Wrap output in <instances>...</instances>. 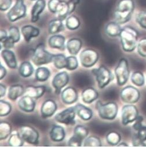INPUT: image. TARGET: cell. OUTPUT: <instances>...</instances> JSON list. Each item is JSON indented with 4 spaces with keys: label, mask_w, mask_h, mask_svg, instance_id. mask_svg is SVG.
I'll return each instance as SVG.
<instances>
[{
    "label": "cell",
    "mask_w": 146,
    "mask_h": 147,
    "mask_svg": "<svg viewBox=\"0 0 146 147\" xmlns=\"http://www.w3.org/2000/svg\"><path fill=\"white\" fill-rule=\"evenodd\" d=\"M135 9L133 0H120L114 12L115 22L119 24H124L131 18Z\"/></svg>",
    "instance_id": "cell-1"
},
{
    "label": "cell",
    "mask_w": 146,
    "mask_h": 147,
    "mask_svg": "<svg viewBox=\"0 0 146 147\" xmlns=\"http://www.w3.org/2000/svg\"><path fill=\"white\" fill-rule=\"evenodd\" d=\"M137 31L131 27L126 26L122 29L119 37L123 50L126 52H132L136 48L138 40Z\"/></svg>",
    "instance_id": "cell-2"
},
{
    "label": "cell",
    "mask_w": 146,
    "mask_h": 147,
    "mask_svg": "<svg viewBox=\"0 0 146 147\" xmlns=\"http://www.w3.org/2000/svg\"><path fill=\"white\" fill-rule=\"evenodd\" d=\"M54 55L45 50L43 43L38 44L31 54V60L37 66H40L50 63L53 61Z\"/></svg>",
    "instance_id": "cell-3"
},
{
    "label": "cell",
    "mask_w": 146,
    "mask_h": 147,
    "mask_svg": "<svg viewBox=\"0 0 146 147\" xmlns=\"http://www.w3.org/2000/svg\"><path fill=\"white\" fill-rule=\"evenodd\" d=\"M100 117L103 119L113 120L115 118L118 113V106L114 102H108L105 104L98 101L96 104Z\"/></svg>",
    "instance_id": "cell-4"
},
{
    "label": "cell",
    "mask_w": 146,
    "mask_h": 147,
    "mask_svg": "<svg viewBox=\"0 0 146 147\" xmlns=\"http://www.w3.org/2000/svg\"><path fill=\"white\" fill-rule=\"evenodd\" d=\"M115 74L118 86H122L127 83L129 77V70L128 62L125 58L119 60L115 69Z\"/></svg>",
    "instance_id": "cell-5"
},
{
    "label": "cell",
    "mask_w": 146,
    "mask_h": 147,
    "mask_svg": "<svg viewBox=\"0 0 146 147\" xmlns=\"http://www.w3.org/2000/svg\"><path fill=\"white\" fill-rule=\"evenodd\" d=\"M92 73L95 76L99 88H103L114 79L113 73L104 66H101L98 69L92 70Z\"/></svg>",
    "instance_id": "cell-6"
},
{
    "label": "cell",
    "mask_w": 146,
    "mask_h": 147,
    "mask_svg": "<svg viewBox=\"0 0 146 147\" xmlns=\"http://www.w3.org/2000/svg\"><path fill=\"white\" fill-rule=\"evenodd\" d=\"M22 139L27 142L37 145L39 143V133L33 127L24 125L21 126L18 132Z\"/></svg>",
    "instance_id": "cell-7"
},
{
    "label": "cell",
    "mask_w": 146,
    "mask_h": 147,
    "mask_svg": "<svg viewBox=\"0 0 146 147\" xmlns=\"http://www.w3.org/2000/svg\"><path fill=\"white\" fill-rule=\"evenodd\" d=\"M26 7L23 0H16L13 7L8 12L7 17L10 22H13L26 15Z\"/></svg>",
    "instance_id": "cell-8"
},
{
    "label": "cell",
    "mask_w": 146,
    "mask_h": 147,
    "mask_svg": "<svg viewBox=\"0 0 146 147\" xmlns=\"http://www.w3.org/2000/svg\"><path fill=\"white\" fill-rule=\"evenodd\" d=\"M120 96L123 102L132 104L137 102L139 100L140 94L136 88L128 86L122 90Z\"/></svg>",
    "instance_id": "cell-9"
},
{
    "label": "cell",
    "mask_w": 146,
    "mask_h": 147,
    "mask_svg": "<svg viewBox=\"0 0 146 147\" xmlns=\"http://www.w3.org/2000/svg\"><path fill=\"white\" fill-rule=\"evenodd\" d=\"M138 116L139 112L135 105H127L122 109V123L125 126L135 121Z\"/></svg>",
    "instance_id": "cell-10"
},
{
    "label": "cell",
    "mask_w": 146,
    "mask_h": 147,
    "mask_svg": "<svg viewBox=\"0 0 146 147\" xmlns=\"http://www.w3.org/2000/svg\"><path fill=\"white\" fill-rule=\"evenodd\" d=\"M99 59V54L92 49H86L80 54V61L85 67L93 66Z\"/></svg>",
    "instance_id": "cell-11"
},
{
    "label": "cell",
    "mask_w": 146,
    "mask_h": 147,
    "mask_svg": "<svg viewBox=\"0 0 146 147\" xmlns=\"http://www.w3.org/2000/svg\"><path fill=\"white\" fill-rule=\"evenodd\" d=\"M76 113L75 107H70L58 113L55 116V120L61 123L73 125L75 123Z\"/></svg>",
    "instance_id": "cell-12"
},
{
    "label": "cell",
    "mask_w": 146,
    "mask_h": 147,
    "mask_svg": "<svg viewBox=\"0 0 146 147\" xmlns=\"http://www.w3.org/2000/svg\"><path fill=\"white\" fill-rule=\"evenodd\" d=\"M69 81V76L66 71L58 73L52 81V86L55 88V92L59 94L62 89L67 85Z\"/></svg>",
    "instance_id": "cell-13"
},
{
    "label": "cell",
    "mask_w": 146,
    "mask_h": 147,
    "mask_svg": "<svg viewBox=\"0 0 146 147\" xmlns=\"http://www.w3.org/2000/svg\"><path fill=\"white\" fill-rule=\"evenodd\" d=\"M57 110V105L56 102L52 100L45 101L41 109V116L43 118H48L52 116Z\"/></svg>",
    "instance_id": "cell-14"
},
{
    "label": "cell",
    "mask_w": 146,
    "mask_h": 147,
    "mask_svg": "<svg viewBox=\"0 0 146 147\" xmlns=\"http://www.w3.org/2000/svg\"><path fill=\"white\" fill-rule=\"evenodd\" d=\"M62 99L64 104H73L78 99V93L73 87H67L62 92Z\"/></svg>",
    "instance_id": "cell-15"
},
{
    "label": "cell",
    "mask_w": 146,
    "mask_h": 147,
    "mask_svg": "<svg viewBox=\"0 0 146 147\" xmlns=\"http://www.w3.org/2000/svg\"><path fill=\"white\" fill-rule=\"evenodd\" d=\"M33 99L34 98H33L28 95H24L18 102L19 108L26 112H31L34 111L35 103Z\"/></svg>",
    "instance_id": "cell-16"
},
{
    "label": "cell",
    "mask_w": 146,
    "mask_h": 147,
    "mask_svg": "<svg viewBox=\"0 0 146 147\" xmlns=\"http://www.w3.org/2000/svg\"><path fill=\"white\" fill-rule=\"evenodd\" d=\"M46 7L45 0H37L31 9V19L33 23L37 22L39 19L40 15L42 13Z\"/></svg>",
    "instance_id": "cell-17"
},
{
    "label": "cell",
    "mask_w": 146,
    "mask_h": 147,
    "mask_svg": "<svg viewBox=\"0 0 146 147\" xmlns=\"http://www.w3.org/2000/svg\"><path fill=\"white\" fill-rule=\"evenodd\" d=\"M46 88L44 86H29L27 87L24 90V94L28 95L33 98H39L41 97L45 93Z\"/></svg>",
    "instance_id": "cell-18"
},
{
    "label": "cell",
    "mask_w": 146,
    "mask_h": 147,
    "mask_svg": "<svg viewBox=\"0 0 146 147\" xmlns=\"http://www.w3.org/2000/svg\"><path fill=\"white\" fill-rule=\"evenodd\" d=\"M21 33L27 42H30L31 39L38 37L40 34V30L31 25H26L21 28Z\"/></svg>",
    "instance_id": "cell-19"
},
{
    "label": "cell",
    "mask_w": 146,
    "mask_h": 147,
    "mask_svg": "<svg viewBox=\"0 0 146 147\" xmlns=\"http://www.w3.org/2000/svg\"><path fill=\"white\" fill-rule=\"evenodd\" d=\"M82 47V41L77 38H72L69 40L66 47L69 53L72 55H76L80 51Z\"/></svg>",
    "instance_id": "cell-20"
},
{
    "label": "cell",
    "mask_w": 146,
    "mask_h": 147,
    "mask_svg": "<svg viewBox=\"0 0 146 147\" xmlns=\"http://www.w3.org/2000/svg\"><path fill=\"white\" fill-rule=\"evenodd\" d=\"M1 56L5 61L7 66L11 69H16L17 67V61L13 52L5 49L1 53Z\"/></svg>",
    "instance_id": "cell-21"
},
{
    "label": "cell",
    "mask_w": 146,
    "mask_h": 147,
    "mask_svg": "<svg viewBox=\"0 0 146 147\" xmlns=\"http://www.w3.org/2000/svg\"><path fill=\"white\" fill-rule=\"evenodd\" d=\"M99 97V93L93 88L89 87L84 90L82 93V98L84 102L90 104Z\"/></svg>",
    "instance_id": "cell-22"
},
{
    "label": "cell",
    "mask_w": 146,
    "mask_h": 147,
    "mask_svg": "<svg viewBox=\"0 0 146 147\" xmlns=\"http://www.w3.org/2000/svg\"><path fill=\"white\" fill-rule=\"evenodd\" d=\"M48 43L51 48L64 50L65 48V38L61 35H54L49 39Z\"/></svg>",
    "instance_id": "cell-23"
},
{
    "label": "cell",
    "mask_w": 146,
    "mask_h": 147,
    "mask_svg": "<svg viewBox=\"0 0 146 147\" xmlns=\"http://www.w3.org/2000/svg\"><path fill=\"white\" fill-rule=\"evenodd\" d=\"M66 136L64 129L58 125H54L50 132L51 139L54 142H60L64 139Z\"/></svg>",
    "instance_id": "cell-24"
},
{
    "label": "cell",
    "mask_w": 146,
    "mask_h": 147,
    "mask_svg": "<svg viewBox=\"0 0 146 147\" xmlns=\"http://www.w3.org/2000/svg\"><path fill=\"white\" fill-rule=\"evenodd\" d=\"M75 109L78 116L82 120H89L92 117L93 113L91 109L81 104H78L75 107Z\"/></svg>",
    "instance_id": "cell-25"
},
{
    "label": "cell",
    "mask_w": 146,
    "mask_h": 147,
    "mask_svg": "<svg viewBox=\"0 0 146 147\" xmlns=\"http://www.w3.org/2000/svg\"><path fill=\"white\" fill-rule=\"evenodd\" d=\"M63 30L64 25L63 20L59 18L52 19L49 23L48 30L50 34H55L63 31Z\"/></svg>",
    "instance_id": "cell-26"
},
{
    "label": "cell",
    "mask_w": 146,
    "mask_h": 147,
    "mask_svg": "<svg viewBox=\"0 0 146 147\" xmlns=\"http://www.w3.org/2000/svg\"><path fill=\"white\" fill-rule=\"evenodd\" d=\"M120 24L116 22H112L108 23L105 28L106 33L111 37L119 36L122 29L119 25Z\"/></svg>",
    "instance_id": "cell-27"
},
{
    "label": "cell",
    "mask_w": 146,
    "mask_h": 147,
    "mask_svg": "<svg viewBox=\"0 0 146 147\" xmlns=\"http://www.w3.org/2000/svg\"><path fill=\"white\" fill-rule=\"evenodd\" d=\"M24 89L21 85L16 84L12 86L8 91V98L12 100H16L17 98L21 96L24 93Z\"/></svg>",
    "instance_id": "cell-28"
},
{
    "label": "cell",
    "mask_w": 146,
    "mask_h": 147,
    "mask_svg": "<svg viewBox=\"0 0 146 147\" xmlns=\"http://www.w3.org/2000/svg\"><path fill=\"white\" fill-rule=\"evenodd\" d=\"M20 75L23 78H28L31 76L34 72V68L29 62H23L19 69Z\"/></svg>",
    "instance_id": "cell-29"
},
{
    "label": "cell",
    "mask_w": 146,
    "mask_h": 147,
    "mask_svg": "<svg viewBox=\"0 0 146 147\" xmlns=\"http://www.w3.org/2000/svg\"><path fill=\"white\" fill-rule=\"evenodd\" d=\"M56 14H58V18L62 20H64L67 18V16L69 15L67 3L61 0L57 9Z\"/></svg>",
    "instance_id": "cell-30"
},
{
    "label": "cell",
    "mask_w": 146,
    "mask_h": 147,
    "mask_svg": "<svg viewBox=\"0 0 146 147\" xmlns=\"http://www.w3.org/2000/svg\"><path fill=\"white\" fill-rule=\"evenodd\" d=\"M80 20L78 17L75 15H71L66 19V26L71 30L77 29L80 26Z\"/></svg>",
    "instance_id": "cell-31"
},
{
    "label": "cell",
    "mask_w": 146,
    "mask_h": 147,
    "mask_svg": "<svg viewBox=\"0 0 146 147\" xmlns=\"http://www.w3.org/2000/svg\"><path fill=\"white\" fill-rule=\"evenodd\" d=\"M50 76V71L45 67H38L35 71V78L38 81L45 82Z\"/></svg>",
    "instance_id": "cell-32"
},
{
    "label": "cell",
    "mask_w": 146,
    "mask_h": 147,
    "mask_svg": "<svg viewBox=\"0 0 146 147\" xmlns=\"http://www.w3.org/2000/svg\"><path fill=\"white\" fill-rule=\"evenodd\" d=\"M52 62H54L55 66L59 69L67 67V57L63 54L54 55Z\"/></svg>",
    "instance_id": "cell-33"
},
{
    "label": "cell",
    "mask_w": 146,
    "mask_h": 147,
    "mask_svg": "<svg viewBox=\"0 0 146 147\" xmlns=\"http://www.w3.org/2000/svg\"><path fill=\"white\" fill-rule=\"evenodd\" d=\"M12 127L11 125L6 121H2L0 124V139L1 140L7 138L11 133Z\"/></svg>",
    "instance_id": "cell-34"
},
{
    "label": "cell",
    "mask_w": 146,
    "mask_h": 147,
    "mask_svg": "<svg viewBox=\"0 0 146 147\" xmlns=\"http://www.w3.org/2000/svg\"><path fill=\"white\" fill-rule=\"evenodd\" d=\"M131 81L136 86L139 87L143 86L144 84V76L143 73L140 71H136L133 73L131 76Z\"/></svg>",
    "instance_id": "cell-35"
},
{
    "label": "cell",
    "mask_w": 146,
    "mask_h": 147,
    "mask_svg": "<svg viewBox=\"0 0 146 147\" xmlns=\"http://www.w3.org/2000/svg\"><path fill=\"white\" fill-rule=\"evenodd\" d=\"M121 140L120 134L115 131H111L108 133L106 136L107 142L111 145H117L119 144Z\"/></svg>",
    "instance_id": "cell-36"
},
{
    "label": "cell",
    "mask_w": 146,
    "mask_h": 147,
    "mask_svg": "<svg viewBox=\"0 0 146 147\" xmlns=\"http://www.w3.org/2000/svg\"><path fill=\"white\" fill-rule=\"evenodd\" d=\"M8 142L11 146H21L23 145L24 140L20 136L19 133H15L11 135Z\"/></svg>",
    "instance_id": "cell-37"
},
{
    "label": "cell",
    "mask_w": 146,
    "mask_h": 147,
    "mask_svg": "<svg viewBox=\"0 0 146 147\" xmlns=\"http://www.w3.org/2000/svg\"><path fill=\"white\" fill-rule=\"evenodd\" d=\"M84 146H101L102 143L100 140L96 136H90L84 141Z\"/></svg>",
    "instance_id": "cell-38"
},
{
    "label": "cell",
    "mask_w": 146,
    "mask_h": 147,
    "mask_svg": "<svg viewBox=\"0 0 146 147\" xmlns=\"http://www.w3.org/2000/svg\"><path fill=\"white\" fill-rule=\"evenodd\" d=\"M89 131L88 129L83 126L78 125L74 129V135L82 140L87 137Z\"/></svg>",
    "instance_id": "cell-39"
},
{
    "label": "cell",
    "mask_w": 146,
    "mask_h": 147,
    "mask_svg": "<svg viewBox=\"0 0 146 147\" xmlns=\"http://www.w3.org/2000/svg\"><path fill=\"white\" fill-rule=\"evenodd\" d=\"M12 107L11 104L3 100L0 101V116H5L11 112Z\"/></svg>",
    "instance_id": "cell-40"
},
{
    "label": "cell",
    "mask_w": 146,
    "mask_h": 147,
    "mask_svg": "<svg viewBox=\"0 0 146 147\" xmlns=\"http://www.w3.org/2000/svg\"><path fill=\"white\" fill-rule=\"evenodd\" d=\"M8 37L15 42H18L20 39V32L16 26H11L9 29Z\"/></svg>",
    "instance_id": "cell-41"
},
{
    "label": "cell",
    "mask_w": 146,
    "mask_h": 147,
    "mask_svg": "<svg viewBox=\"0 0 146 147\" xmlns=\"http://www.w3.org/2000/svg\"><path fill=\"white\" fill-rule=\"evenodd\" d=\"M67 67L68 70H75L77 68L78 63L77 59L74 57V56H70L67 57Z\"/></svg>",
    "instance_id": "cell-42"
},
{
    "label": "cell",
    "mask_w": 146,
    "mask_h": 147,
    "mask_svg": "<svg viewBox=\"0 0 146 147\" xmlns=\"http://www.w3.org/2000/svg\"><path fill=\"white\" fill-rule=\"evenodd\" d=\"M137 53L143 57H146V38L140 40L137 44Z\"/></svg>",
    "instance_id": "cell-43"
},
{
    "label": "cell",
    "mask_w": 146,
    "mask_h": 147,
    "mask_svg": "<svg viewBox=\"0 0 146 147\" xmlns=\"http://www.w3.org/2000/svg\"><path fill=\"white\" fill-rule=\"evenodd\" d=\"M136 20L141 28L146 29V11L139 12L136 16Z\"/></svg>",
    "instance_id": "cell-44"
},
{
    "label": "cell",
    "mask_w": 146,
    "mask_h": 147,
    "mask_svg": "<svg viewBox=\"0 0 146 147\" xmlns=\"http://www.w3.org/2000/svg\"><path fill=\"white\" fill-rule=\"evenodd\" d=\"M61 0H50L48 3V9L53 13H56L57 9Z\"/></svg>",
    "instance_id": "cell-45"
},
{
    "label": "cell",
    "mask_w": 146,
    "mask_h": 147,
    "mask_svg": "<svg viewBox=\"0 0 146 147\" xmlns=\"http://www.w3.org/2000/svg\"><path fill=\"white\" fill-rule=\"evenodd\" d=\"M0 42H1V48L2 47H3L5 49H8V50H9V49H10V48H13L14 47L15 43L8 36L4 40H0Z\"/></svg>",
    "instance_id": "cell-46"
},
{
    "label": "cell",
    "mask_w": 146,
    "mask_h": 147,
    "mask_svg": "<svg viewBox=\"0 0 146 147\" xmlns=\"http://www.w3.org/2000/svg\"><path fill=\"white\" fill-rule=\"evenodd\" d=\"M83 140L74 134L68 141V145L70 146H81Z\"/></svg>",
    "instance_id": "cell-47"
},
{
    "label": "cell",
    "mask_w": 146,
    "mask_h": 147,
    "mask_svg": "<svg viewBox=\"0 0 146 147\" xmlns=\"http://www.w3.org/2000/svg\"><path fill=\"white\" fill-rule=\"evenodd\" d=\"M80 3V0H69L67 2L69 15L72 13L76 9V6Z\"/></svg>",
    "instance_id": "cell-48"
},
{
    "label": "cell",
    "mask_w": 146,
    "mask_h": 147,
    "mask_svg": "<svg viewBox=\"0 0 146 147\" xmlns=\"http://www.w3.org/2000/svg\"><path fill=\"white\" fill-rule=\"evenodd\" d=\"M12 0H0V9L2 11L8 10L11 6Z\"/></svg>",
    "instance_id": "cell-49"
},
{
    "label": "cell",
    "mask_w": 146,
    "mask_h": 147,
    "mask_svg": "<svg viewBox=\"0 0 146 147\" xmlns=\"http://www.w3.org/2000/svg\"><path fill=\"white\" fill-rule=\"evenodd\" d=\"M137 137L140 140L144 142L146 141V126L142 125L137 130Z\"/></svg>",
    "instance_id": "cell-50"
},
{
    "label": "cell",
    "mask_w": 146,
    "mask_h": 147,
    "mask_svg": "<svg viewBox=\"0 0 146 147\" xmlns=\"http://www.w3.org/2000/svg\"><path fill=\"white\" fill-rule=\"evenodd\" d=\"M132 144L135 146H145L146 144L143 141L140 140L137 134L133 136L132 138Z\"/></svg>",
    "instance_id": "cell-51"
},
{
    "label": "cell",
    "mask_w": 146,
    "mask_h": 147,
    "mask_svg": "<svg viewBox=\"0 0 146 147\" xmlns=\"http://www.w3.org/2000/svg\"><path fill=\"white\" fill-rule=\"evenodd\" d=\"M143 120V117L139 116L137 118V119L135 120V124L133 125V128L135 130H137L143 125H142V121Z\"/></svg>",
    "instance_id": "cell-52"
},
{
    "label": "cell",
    "mask_w": 146,
    "mask_h": 147,
    "mask_svg": "<svg viewBox=\"0 0 146 147\" xmlns=\"http://www.w3.org/2000/svg\"><path fill=\"white\" fill-rule=\"evenodd\" d=\"M7 75V70L2 65H0V79H3Z\"/></svg>",
    "instance_id": "cell-53"
},
{
    "label": "cell",
    "mask_w": 146,
    "mask_h": 147,
    "mask_svg": "<svg viewBox=\"0 0 146 147\" xmlns=\"http://www.w3.org/2000/svg\"><path fill=\"white\" fill-rule=\"evenodd\" d=\"M6 93V87L3 84H0V96L3 97Z\"/></svg>",
    "instance_id": "cell-54"
},
{
    "label": "cell",
    "mask_w": 146,
    "mask_h": 147,
    "mask_svg": "<svg viewBox=\"0 0 146 147\" xmlns=\"http://www.w3.org/2000/svg\"><path fill=\"white\" fill-rule=\"evenodd\" d=\"M8 36L7 35V33L5 30H1V32H0V40L6 38Z\"/></svg>",
    "instance_id": "cell-55"
},
{
    "label": "cell",
    "mask_w": 146,
    "mask_h": 147,
    "mask_svg": "<svg viewBox=\"0 0 146 147\" xmlns=\"http://www.w3.org/2000/svg\"><path fill=\"white\" fill-rule=\"evenodd\" d=\"M128 145L126 144V143H124V142H122L119 144H118V146H128Z\"/></svg>",
    "instance_id": "cell-56"
},
{
    "label": "cell",
    "mask_w": 146,
    "mask_h": 147,
    "mask_svg": "<svg viewBox=\"0 0 146 147\" xmlns=\"http://www.w3.org/2000/svg\"><path fill=\"white\" fill-rule=\"evenodd\" d=\"M31 1H35V0H31Z\"/></svg>",
    "instance_id": "cell-57"
}]
</instances>
